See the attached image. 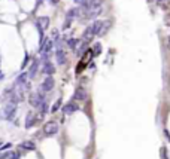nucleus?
I'll use <instances>...</instances> for the list:
<instances>
[{"label": "nucleus", "instance_id": "15", "mask_svg": "<svg viewBox=\"0 0 170 159\" xmlns=\"http://www.w3.org/2000/svg\"><path fill=\"white\" fill-rule=\"evenodd\" d=\"M37 69H39V61L37 59H33V64L30 65V69H29V77L31 79V77H35L36 76V73H37Z\"/></svg>", "mask_w": 170, "mask_h": 159}, {"label": "nucleus", "instance_id": "6", "mask_svg": "<svg viewBox=\"0 0 170 159\" xmlns=\"http://www.w3.org/2000/svg\"><path fill=\"white\" fill-rule=\"evenodd\" d=\"M103 2H104V0H85L81 6H82V9L90 11V9H93V8H99V6H102Z\"/></svg>", "mask_w": 170, "mask_h": 159}, {"label": "nucleus", "instance_id": "22", "mask_svg": "<svg viewBox=\"0 0 170 159\" xmlns=\"http://www.w3.org/2000/svg\"><path fill=\"white\" fill-rule=\"evenodd\" d=\"M100 49H102L100 43H96V46H94V55H99L100 54Z\"/></svg>", "mask_w": 170, "mask_h": 159}, {"label": "nucleus", "instance_id": "21", "mask_svg": "<svg viewBox=\"0 0 170 159\" xmlns=\"http://www.w3.org/2000/svg\"><path fill=\"white\" fill-rule=\"evenodd\" d=\"M60 106H61V100H57V103L52 106V110H51V111H57V110H60Z\"/></svg>", "mask_w": 170, "mask_h": 159}, {"label": "nucleus", "instance_id": "20", "mask_svg": "<svg viewBox=\"0 0 170 159\" xmlns=\"http://www.w3.org/2000/svg\"><path fill=\"white\" fill-rule=\"evenodd\" d=\"M154 2H155L157 5L163 6V8H167V2H169V0H154Z\"/></svg>", "mask_w": 170, "mask_h": 159}, {"label": "nucleus", "instance_id": "19", "mask_svg": "<svg viewBox=\"0 0 170 159\" xmlns=\"http://www.w3.org/2000/svg\"><path fill=\"white\" fill-rule=\"evenodd\" d=\"M39 109H41V113H42V115L46 113V111H48V104H46V101H43V103H42V106H41Z\"/></svg>", "mask_w": 170, "mask_h": 159}, {"label": "nucleus", "instance_id": "3", "mask_svg": "<svg viewBox=\"0 0 170 159\" xmlns=\"http://www.w3.org/2000/svg\"><path fill=\"white\" fill-rule=\"evenodd\" d=\"M43 101H45L43 91H41V92H36V94H31V97H30V104L33 106V107H36V109H39V107H41Z\"/></svg>", "mask_w": 170, "mask_h": 159}, {"label": "nucleus", "instance_id": "7", "mask_svg": "<svg viewBox=\"0 0 170 159\" xmlns=\"http://www.w3.org/2000/svg\"><path fill=\"white\" fill-rule=\"evenodd\" d=\"M52 89H54V79H52V76H46L42 82V91L49 92Z\"/></svg>", "mask_w": 170, "mask_h": 159}, {"label": "nucleus", "instance_id": "26", "mask_svg": "<svg viewBox=\"0 0 170 159\" xmlns=\"http://www.w3.org/2000/svg\"><path fill=\"white\" fill-rule=\"evenodd\" d=\"M3 79V73H2V70H0V80Z\"/></svg>", "mask_w": 170, "mask_h": 159}, {"label": "nucleus", "instance_id": "24", "mask_svg": "<svg viewBox=\"0 0 170 159\" xmlns=\"http://www.w3.org/2000/svg\"><path fill=\"white\" fill-rule=\"evenodd\" d=\"M9 158H11V159H17V158H18V155H17V153H11V155H9Z\"/></svg>", "mask_w": 170, "mask_h": 159}, {"label": "nucleus", "instance_id": "23", "mask_svg": "<svg viewBox=\"0 0 170 159\" xmlns=\"http://www.w3.org/2000/svg\"><path fill=\"white\" fill-rule=\"evenodd\" d=\"M11 146H12L11 143H6V144L3 146V147H2V150H6V149H9V147H11Z\"/></svg>", "mask_w": 170, "mask_h": 159}, {"label": "nucleus", "instance_id": "16", "mask_svg": "<svg viewBox=\"0 0 170 159\" xmlns=\"http://www.w3.org/2000/svg\"><path fill=\"white\" fill-rule=\"evenodd\" d=\"M78 15H79V8H73V9H70V11L67 12V16H66V18L75 19V18H78Z\"/></svg>", "mask_w": 170, "mask_h": 159}, {"label": "nucleus", "instance_id": "27", "mask_svg": "<svg viewBox=\"0 0 170 159\" xmlns=\"http://www.w3.org/2000/svg\"><path fill=\"white\" fill-rule=\"evenodd\" d=\"M169 42H170V36H169Z\"/></svg>", "mask_w": 170, "mask_h": 159}, {"label": "nucleus", "instance_id": "1", "mask_svg": "<svg viewBox=\"0 0 170 159\" xmlns=\"http://www.w3.org/2000/svg\"><path fill=\"white\" fill-rule=\"evenodd\" d=\"M103 22L104 21H94V22H91L87 28H85L84 31V34H82V40L84 42H88L91 40L96 34H100V30L103 27Z\"/></svg>", "mask_w": 170, "mask_h": 159}, {"label": "nucleus", "instance_id": "17", "mask_svg": "<svg viewBox=\"0 0 170 159\" xmlns=\"http://www.w3.org/2000/svg\"><path fill=\"white\" fill-rule=\"evenodd\" d=\"M21 147L25 149V150H35V149H36V146H35L33 141H24V143L21 144Z\"/></svg>", "mask_w": 170, "mask_h": 159}, {"label": "nucleus", "instance_id": "14", "mask_svg": "<svg viewBox=\"0 0 170 159\" xmlns=\"http://www.w3.org/2000/svg\"><path fill=\"white\" fill-rule=\"evenodd\" d=\"M27 79H29V73H21V75L18 76V79H17V85H21V86L27 88V86H29Z\"/></svg>", "mask_w": 170, "mask_h": 159}, {"label": "nucleus", "instance_id": "10", "mask_svg": "<svg viewBox=\"0 0 170 159\" xmlns=\"http://www.w3.org/2000/svg\"><path fill=\"white\" fill-rule=\"evenodd\" d=\"M42 71H43V75H46V76H51L52 73H54V65H52V63L49 61V59H45L43 61Z\"/></svg>", "mask_w": 170, "mask_h": 159}, {"label": "nucleus", "instance_id": "13", "mask_svg": "<svg viewBox=\"0 0 170 159\" xmlns=\"http://www.w3.org/2000/svg\"><path fill=\"white\" fill-rule=\"evenodd\" d=\"M73 98H75V100H78V101H84L85 98H87V91H85L82 86H79V88L75 91Z\"/></svg>", "mask_w": 170, "mask_h": 159}, {"label": "nucleus", "instance_id": "8", "mask_svg": "<svg viewBox=\"0 0 170 159\" xmlns=\"http://www.w3.org/2000/svg\"><path fill=\"white\" fill-rule=\"evenodd\" d=\"M52 48H54V42H52L51 39H46V40H45V43L41 46V51H42L43 57H48V54L52 51Z\"/></svg>", "mask_w": 170, "mask_h": 159}, {"label": "nucleus", "instance_id": "2", "mask_svg": "<svg viewBox=\"0 0 170 159\" xmlns=\"http://www.w3.org/2000/svg\"><path fill=\"white\" fill-rule=\"evenodd\" d=\"M43 132H45V135H48V137L55 135L58 132V123L54 122V121L46 122V123H45V127H43Z\"/></svg>", "mask_w": 170, "mask_h": 159}, {"label": "nucleus", "instance_id": "9", "mask_svg": "<svg viewBox=\"0 0 170 159\" xmlns=\"http://www.w3.org/2000/svg\"><path fill=\"white\" fill-rule=\"evenodd\" d=\"M37 27H39V31H43V30H46L49 27V18L48 16H41V18H37Z\"/></svg>", "mask_w": 170, "mask_h": 159}, {"label": "nucleus", "instance_id": "18", "mask_svg": "<svg viewBox=\"0 0 170 159\" xmlns=\"http://www.w3.org/2000/svg\"><path fill=\"white\" fill-rule=\"evenodd\" d=\"M35 123V117L31 113L27 115V119H25V128H31V125Z\"/></svg>", "mask_w": 170, "mask_h": 159}, {"label": "nucleus", "instance_id": "4", "mask_svg": "<svg viewBox=\"0 0 170 159\" xmlns=\"http://www.w3.org/2000/svg\"><path fill=\"white\" fill-rule=\"evenodd\" d=\"M15 109H17V106H15V103H8L3 107V113H2V116L5 117V119H11L12 116L15 115Z\"/></svg>", "mask_w": 170, "mask_h": 159}, {"label": "nucleus", "instance_id": "11", "mask_svg": "<svg viewBox=\"0 0 170 159\" xmlns=\"http://www.w3.org/2000/svg\"><path fill=\"white\" fill-rule=\"evenodd\" d=\"M78 109H79V107H78L75 103H67V104H64V106H63V109H61V110H63V113H64V115H72V113H75Z\"/></svg>", "mask_w": 170, "mask_h": 159}, {"label": "nucleus", "instance_id": "5", "mask_svg": "<svg viewBox=\"0 0 170 159\" xmlns=\"http://www.w3.org/2000/svg\"><path fill=\"white\" fill-rule=\"evenodd\" d=\"M55 59H57V64L58 65H64L67 61V55H66V51H64L63 48H60L58 46L57 51H55Z\"/></svg>", "mask_w": 170, "mask_h": 159}, {"label": "nucleus", "instance_id": "25", "mask_svg": "<svg viewBox=\"0 0 170 159\" xmlns=\"http://www.w3.org/2000/svg\"><path fill=\"white\" fill-rule=\"evenodd\" d=\"M85 2V0H75V3H78V5H82Z\"/></svg>", "mask_w": 170, "mask_h": 159}, {"label": "nucleus", "instance_id": "12", "mask_svg": "<svg viewBox=\"0 0 170 159\" xmlns=\"http://www.w3.org/2000/svg\"><path fill=\"white\" fill-rule=\"evenodd\" d=\"M102 11H103V8H102V6H99V8H93V9L87 11V16H85V18H88V19L97 18V16H99V15L102 14Z\"/></svg>", "mask_w": 170, "mask_h": 159}]
</instances>
